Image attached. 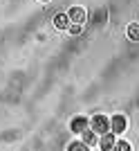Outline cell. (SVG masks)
<instances>
[{
    "instance_id": "8fae6325",
    "label": "cell",
    "mask_w": 139,
    "mask_h": 151,
    "mask_svg": "<svg viewBox=\"0 0 139 151\" xmlns=\"http://www.w3.org/2000/svg\"><path fill=\"white\" fill-rule=\"evenodd\" d=\"M70 32H72V34H79V32H81V25H76V23H72V25H70Z\"/></svg>"
},
{
    "instance_id": "30bf717a",
    "label": "cell",
    "mask_w": 139,
    "mask_h": 151,
    "mask_svg": "<svg viewBox=\"0 0 139 151\" xmlns=\"http://www.w3.org/2000/svg\"><path fill=\"white\" fill-rule=\"evenodd\" d=\"M114 149H119V151H128V149H130V145H128V142H114Z\"/></svg>"
},
{
    "instance_id": "9c48e42d",
    "label": "cell",
    "mask_w": 139,
    "mask_h": 151,
    "mask_svg": "<svg viewBox=\"0 0 139 151\" xmlns=\"http://www.w3.org/2000/svg\"><path fill=\"white\" fill-rule=\"evenodd\" d=\"M88 145H81V142H76V145H70V151H85Z\"/></svg>"
},
{
    "instance_id": "ba28073f",
    "label": "cell",
    "mask_w": 139,
    "mask_h": 151,
    "mask_svg": "<svg viewBox=\"0 0 139 151\" xmlns=\"http://www.w3.org/2000/svg\"><path fill=\"white\" fill-rule=\"evenodd\" d=\"M128 38H130V41H139V25L137 23H130V25H128Z\"/></svg>"
},
{
    "instance_id": "6da1fadb",
    "label": "cell",
    "mask_w": 139,
    "mask_h": 151,
    "mask_svg": "<svg viewBox=\"0 0 139 151\" xmlns=\"http://www.w3.org/2000/svg\"><path fill=\"white\" fill-rule=\"evenodd\" d=\"M90 129L94 133H106V131H110V120L106 115H96L94 120L90 122Z\"/></svg>"
},
{
    "instance_id": "52a82bcc",
    "label": "cell",
    "mask_w": 139,
    "mask_h": 151,
    "mask_svg": "<svg viewBox=\"0 0 139 151\" xmlns=\"http://www.w3.org/2000/svg\"><path fill=\"white\" fill-rule=\"evenodd\" d=\"M81 135H83V142H85L88 147H92V145L96 142V138H94V131H92V129H90V131H88V129H85V131H81Z\"/></svg>"
},
{
    "instance_id": "7c38bea8",
    "label": "cell",
    "mask_w": 139,
    "mask_h": 151,
    "mask_svg": "<svg viewBox=\"0 0 139 151\" xmlns=\"http://www.w3.org/2000/svg\"><path fill=\"white\" fill-rule=\"evenodd\" d=\"M40 2H50V0H40Z\"/></svg>"
},
{
    "instance_id": "3957f363",
    "label": "cell",
    "mask_w": 139,
    "mask_h": 151,
    "mask_svg": "<svg viewBox=\"0 0 139 151\" xmlns=\"http://www.w3.org/2000/svg\"><path fill=\"white\" fill-rule=\"evenodd\" d=\"M110 129H112V133H123L126 131V117L123 115H114L110 120Z\"/></svg>"
},
{
    "instance_id": "8992f818",
    "label": "cell",
    "mask_w": 139,
    "mask_h": 151,
    "mask_svg": "<svg viewBox=\"0 0 139 151\" xmlns=\"http://www.w3.org/2000/svg\"><path fill=\"white\" fill-rule=\"evenodd\" d=\"M54 27H56V29H67L70 27L67 14H56V16H54Z\"/></svg>"
},
{
    "instance_id": "7a4b0ae2",
    "label": "cell",
    "mask_w": 139,
    "mask_h": 151,
    "mask_svg": "<svg viewBox=\"0 0 139 151\" xmlns=\"http://www.w3.org/2000/svg\"><path fill=\"white\" fill-rule=\"evenodd\" d=\"M67 18H70V23L83 25V23H85V18H88V14H85V9H83V7H72V9L67 12Z\"/></svg>"
},
{
    "instance_id": "5b68a950",
    "label": "cell",
    "mask_w": 139,
    "mask_h": 151,
    "mask_svg": "<svg viewBox=\"0 0 139 151\" xmlns=\"http://www.w3.org/2000/svg\"><path fill=\"white\" fill-rule=\"evenodd\" d=\"M70 126H72V131H74V133H81V131H85V129L90 126V122L85 120V117H74Z\"/></svg>"
},
{
    "instance_id": "277c9868",
    "label": "cell",
    "mask_w": 139,
    "mask_h": 151,
    "mask_svg": "<svg viewBox=\"0 0 139 151\" xmlns=\"http://www.w3.org/2000/svg\"><path fill=\"white\" fill-rule=\"evenodd\" d=\"M114 142H117L114 135L106 131V133H101V142H99V147H101L103 151H110V149H114Z\"/></svg>"
}]
</instances>
